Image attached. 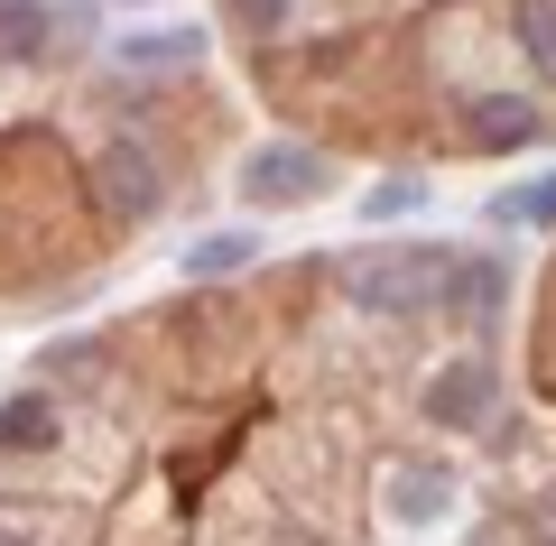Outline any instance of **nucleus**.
Masks as SVG:
<instances>
[{"label": "nucleus", "mask_w": 556, "mask_h": 546, "mask_svg": "<svg viewBox=\"0 0 556 546\" xmlns=\"http://www.w3.org/2000/svg\"><path fill=\"white\" fill-rule=\"evenodd\" d=\"M251 259H260L251 232H204L195 251H186V269H195V278H223V269H251Z\"/></svg>", "instance_id": "5"}, {"label": "nucleus", "mask_w": 556, "mask_h": 546, "mask_svg": "<svg viewBox=\"0 0 556 546\" xmlns=\"http://www.w3.org/2000/svg\"><path fill=\"white\" fill-rule=\"evenodd\" d=\"M482 139H492V149L538 139V102H482Z\"/></svg>", "instance_id": "8"}, {"label": "nucleus", "mask_w": 556, "mask_h": 546, "mask_svg": "<svg viewBox=\"0 0 556 546\" xmlns=\"http://www.w3.org/2000/svg\"><path fill=\"white\" fill-rule=\"evenodd\" d=\"M510 20H519V38H529V56L556 75V0H510Z\"/></svg>", "instance_id": "7"}, {"label": "nucleus", "mask_w": 556, "mask_h": 546, "mask_svg": "<svg viewBox=\"0 0 556 546\" xmlns=\"http://www.w3.org/2000/svg\"><path fill=\"white\" fill-rule=\"evenodd\" d=\"M501 223H538V232H556V167L529 176L519 195H501Z\"/></svg>", "instance_id": "6"}, {"label": "nucleus", "mask_w": 556, "mask_h": 546, "mask_svg": "<svg viewBox=\"0 0 556 546\" xmlns=\"http://www.w3.org/2000/svg\"><path fill=\"white\" fill-rule=\"evenodd\" d=\"M417 204H427V195H417L408 176H390L380 195H362V214H371V223H399V214H417Z\"/></svg>", "instance_id": "12"}, {"label": "nucleus", "mask_w": 556, "mask_h": 546, "mask_svg": "<svg viewBox=\"0 0 556 546\" xmlns=\"http://www.w3.org/2000/svg\"><path fill=\"white\" fill-rule=\"evenodd\" d=\"M0 546H20V537H0Z\"/></svg>", "instance_id": "14"}, {"label": "nucleus", "mask_w": 556, "mask_h": 546, "mask_svg": "<svg viewBox=\"0 0 556 546\" xmlns=\"http://www.w3.org/2000/svg\"><path fill=\"white\" fill-rule=\"evenodd\" d=\"M241 195L251 204H306V195H325V157L316 149H251L241 157Z\"/></svg>", "instance_id": "1"}, {"label": "nucleus", "mask_w": 556, "mask_h": 546, "mask_svg": "<svg viewBox=\"0 0 556 546\" xmlns=\"http://www.w3.org/2000/svg\"><path fill=\"white\" fill-rule=\"evenodd\" d=\"M232 20L241 28H278V20H288V0H232Z\"/></svg>", "instance_id": "13"}, {"label": "nucleus", "mask_w": 556, "mask_h": 546, "mask_svg": "<svg viewBox=\"0 0 556 546\" xmlns=\"http://www.w3.org/2000/svg\"><path fill=\"white\" fill-rule=\"evenodd\" d=\"M445 509V472H399V519H437Z\"/></svg>", "instance_id": "10"}, {"label": "nucleus", "mask_w": 556, "mask_h": 546, "mask_svg": "<svg viewBox=\"0 0 556 546\" xmlns=\"http://www.w3.org/2000/svg\"><path fill=\"white\" fill-rule=\"evenodd\" d=\"M427 288H437V259H362V269H353V296H362L371 315L427 306Z\"/></svg>", "instance_id": "2"}, {"label": "nucleus", "mask_w": 556, "mask_h": 546, "mask_svg": "<svg viewBox=\"0 0 556 546\" xmlns=\"http://www.w3.org/2000/svg\"><path fill=\"white\" fill-rule=\"evenodd\" d=\"M47 435H56V427H47V408H38V398H20V408L0 417V445H47Z\"/></svg>", "instance_id": "11"}, {"label": "nucleus", "mask_w": 556, "mask_h": 546, "mask_svg": "<svg viewBox=\"0 0 556 546\" xmlns=\"http://www.w3.org/2000/svg\"><path fill=\"white\" fill-rule=\"evenodd\" d=\"M102 176H112V195L130 204V214H149V204H159V167H149L139 149H112V157H102Z\"/></svg>", "instance_id": "4"}, {"label": "nucleus", "mask_w": 556, "mask_h": 546, "mask_svg": "<svg viewBox=\"0 0 556 546\" xmlns=\"http://www.w3.org/2000/svg\"><path fill=\"white\" fill-rule=\"evenodd\" d=\"M482 408H492V371L482 361H455V371L427 380V417L437 427H482Z\"/></svg>", "instance_id": "3"}, {"label": "nucleus", "mask_w": 556, "mask_h": 546, "mask_svg": "<svg viewBox=\"0 0 556 546\" xmlns=\"http://www.w3.org/2000/svg\"><path fill=\"white\" fill-rule=\"evenodd\" d=\"M47 38V10L38 0H0V56H28Z\"/></svg>", "instance_id": "9"}]
</instances>
